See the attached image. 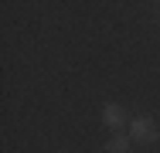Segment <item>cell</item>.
<instances>
[{"instance_id":"1","label":"cell","mask_w":160,"mask_h":153,"mask_svg":"<svg viewBox=\"0 0 160 153\" xmlns=\"http://www.w3.org/2000/svg\"><path fill=\"white\" fill-rule=\"evenodd\" d=\"M157 122L150 119V116H136V119H129V136H133V143H150V140H157Z\"/></svg>"},{"instance_id":"3","label":"cell","mask_w":160,"mask_h":153,"mask_svg":"<svg viewBox=\"0 0 160 153\" xmlns=\"http://www.w3.org/2000/svg\"><path fill=\"white\" fill-rule=\"evenodd\" d=\"M129 146H133V136L129 133H116L112 140H106V150L109 153H129Z\"/></svg>"},{"instance_id":"2","label":"cell","mask_w":160,"mask_h":153,"mask_svg":"<svg viewBox=\"0 0 160 153\" xmlns=\"http://www.w3.org/2000/svg\"><path fill=\"white\" fill-rule=\"evenodd\" d=\"M102 122L106 126H112V129H119V126H126V109L123 106H116V102H109V106H102Z\"/></svg>"}]
</instances>
